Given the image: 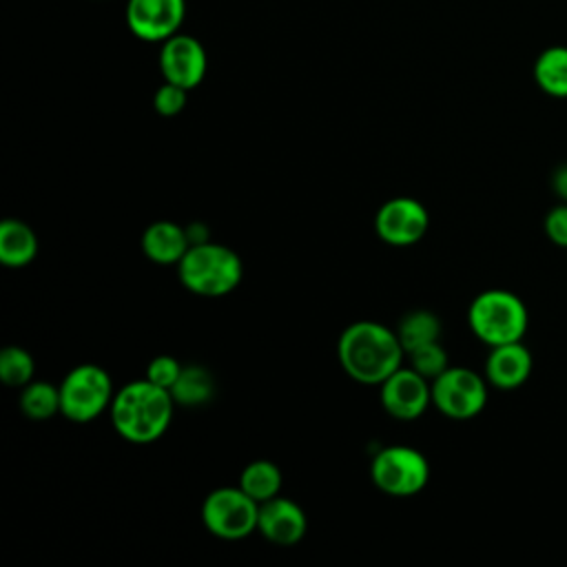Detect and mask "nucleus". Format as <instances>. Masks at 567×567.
I'll list each match as a JSON object with an SVG mask.
<instances>
[{
    "mask_svg": "<svg viewBox=\"0 0 567 567\" xmlns=\"http://www.w3.org/2000/svg\"><path fill=\"white\" fill-rule=\"evenodd\" d=\"M467 323L478 341L494 348L501 343L523 341L529 326V312L516 292L489 288L472 299L467 308Z\"/></svg>",
    "mask_w": 567,
    "mask_h": 567,
    "instance_id": "3",
    "label": "nucleus"
},
{
    "mask_svg": "<svg viewBox=\"0 0 567 567\" xmlns=\"http://www.w3.org/2000/svg\"><path fill=\"white\" fill-rule=\"evenodd\" d=\"M379 388L383 410L399 421L419 419L432 403V381L412 368L401 365Z\"/></svg>",
    "mask_w": 567,
    "mask_h": 567,
    "instance_id": "11",
    "label": "nucleus"
},
{
    "mask_svg": "<svg viewBox=\"0 0 567 567\" xmlns=\"http://www.w3.org/2000/svg\"><path fill=\"white\" fill-rule=\"evenodd\" d=\"M403 354L396 330L370 319L350 323L337 341L343 372L363 385H381L403 365Z\"/></svg>",
    "mask_w": 567,
    "mask_h": 567,
    "instance_id": "1",
    "label": "nucleus"
},
{
    "mask_svg": "<svg viewBox=\"0 0 567 567\" xmlns=\"http://www.w3.org/2000/svg\"><path fill=\"white\" fill-rule=\"evenodd\" d=\"M186 235H188L190 246H197V244H206V241H210V239H208V230H206V226H204L202 221L188 224V226H186Z\"/></svg>",
    "mask_w": 567,
    "mask_h": 567,
    "instance_id": "28",
    "label": "nucleus"
},
{
    "mask_svg": "<svg viewBox=\"0 0 567 567\" xmlns=\"http://www.w3.org/2000/svg\"><path fill=\"white\" fill-rule=\"evenodd\" d=\"M534 82L551 97H567V47L554 44L534 60Z\"/></svg>",
    "mask_w": 567,
    "mask_h": 567,
    "instance_id": "17",
    "label": "nucleus"
},
{
    "mask_svg": "<svg viewBox=\"0 0 567 567\" xmlns=\"http://www.w3.org/2000/svg\"><path fill=\"white\" fill-rule=\"evenodd\" d=\"M408 357H410V368L416 370L427 381H434L443 370L450 368L447 352L441 346V341H430L425 346H419V348L410 350Z\"/></svg>",
    "mask_w": 567,
    "mask_h": 567,
    "instance_id": "23",
    "label": "nucleus"
},
{
    "mask_svg": "<svg viewBox=\"0 0 567 567\" xmlns=\"http://www.w3.org/2000/svg\"><path fill=\"white\" fill-rule=\"evenodd\" d=\"M308 518L301 505L286 496H275L266 503H259V518H257V532L281 547H290L299 543L306 536Z\"/></svg>",
    "mask_w": 567,
    "mask_h": 567,
    "instance_id": "13",
    "label": "nucleus"
},
{
    "mask_svg": "<svg viewBox=\"0 0 567 567\" xmlns=\"http://www.w3.org/2000/svg\"><path fill=\"white\" fill-rule=\"evenodd\" d=\"M430 228L427 208L414 197L388 199L374 217L377 235L390 246H412L425 237Z\"/></svg>",
    "mask_w": 567,
    "mask_h": 567,
    "instance_id": "9",
    "label": "nucleus"
},
{
    "mask_svg": "<svg viewBox=\"0 0 567 567\" xmlns=\"http://www.w3.org/2000/svg\"><path fill=\"white\" fill-rule=\"evenodd\" d=\"M549 184H551L554 195H556L560 202H567V162L554 168Z\"/></svg>",
    "mask_w": 567,
    "mask_h": 567,
    "instance_id": "27",
    "label": "nucleus"
},
{
    "mask_svg": "<svg viewBox=\"0 0 567 567\" xmlns=\"http://www.w3.org/2000/svg\"><path fill=\"white\" fill-rule=\"evenodd\" d=\"M206 66V51L197 38L188 33H175L162 42L159 71L166 82L190 91L202 84Z\"/></svg>",
    "mask_w": 567,
    "mask_h": 567,
    "instance_id": "12",
    "label": "nucleus"
},
{
    "mask_svg": "<svg viewBox=\"0 0 567 567\" xmlns=\"http://www.w3.org/2000/svg\"><path fill=\"white\" fill-rule=\"evenodd\" d=\"M175 405L182 408H197L213 399L215 394V379L202 365H184L177 381L168 390Z\"/></svg>",
    "mask_w": 567,
    "mask_h": 567,
    "instance_id": "18",
    "label": "nucleus"
},
{
    "mask_svg": "<svg viewBox=\"0 0 567 567\" xmlns=\"http://www.w3.org/2000/svg\"><path fill=\"white\" fill-rule=\"evenodd\" d=\"M126 27L144 42H164L179 33L186 18V0H128Z\"/></svg>",
    "mask_w": 567,
    "mask_h": 567,
    "instance_id": "10",
    "label": "nucleus"
},
{
    "mask_svg": "<svg viewBox=\"0 0 567 567\" xmlns=\"http://www.w3.org/2000/svg\"><path fill=\"white\" fill-rule=\"evenodd\" d=\"M370 478L388 496H414L430 481V463L410 445H388L374 454Z\"/></svg>",
    "mask_w": 567,
    "mask_h": 567,
    "instance_id": "6",
    "label": "nucleus"
},
{
    "mask_svg": "<svg viewBox=\"0 0 567 567\" xmlns=\"http://www.w3.org/2000/svg\"><path fill=\"white\" fill-rule=\"evenodd\" d=\"M177 275L182 286L199 297H224L239 286L244 266L233 248L206 241L186 250L177 264Z\"/></svg>",
    "mask_w": 567,
    "mask_h": 567,
    "instance_id": "4",
    "label": "nucleus"
},
{
    "mask_svg": "<svg viewBox=\"0 0 567 567\" xmlns=\"http://www.w3.org/2000/svg\"><path fill=\"white\" fill-rule=\"evenodd\" d=\"M399 341L405 350V354L419 346H425L430 341L441 339V319L432 310H410L401 317L396 326Z\"/></svg>",
    "mask_w": 567,
    "mask_h": 567,
    "instance_id": "20",
    "label": "nucleus"
},
{
    "mask_svg": "<svg viewBox=\"0 0 567 567\" xmlns=\"http://www.w3.org/2000/svg\"><path fill=\"white\" fill-rule=\"evenodd\" d=\"M534 368L529 348L523 341L494 346L485 359V379L496 390H516L520 388Z\"/></svg>",
    "mask_w": 567,
    "mask_h": 567,
    "instance_id": "14",
    "label": "nucleus"
},
{
    "mask_svg": "<svg viewBox=\"0 0 567 567\" xmlns=\"http://www.w3.org/2000/svg\"><path fill=\"white\" fill-rule=\"evenodd\" d=\"M115 396L109 372L95 363H82L60 383V414L73 423H89L111 408Z\"/></svg>",
    "mask_w": 567,
    "mask_h": 567,
    "instance_id": "5",
    "label": "nucleus"
},
{
    "mask_svg": "<svg viewBox=\"0 0 567 567\" xmlns=\"http://www.w3.org/2000/svg\"><path fill=\"white\" fill-rule=\"evenodd\" d=\"M259 503L237 487H217L202 503L204 527L221 540H241L257 529Z\"/></svg>",
    "mask_w": 567,
    "mask_h": 567,
    "instance_id": "7",
    "label": "nucleus"
},
{
    "mask_svg": "<svg viewBox=\"0 0 567 567\" xmlns=\"http://www.w3.org/2000/svg\"><path fill=\"white\" fill-rule=\"evenodd\" d=\"M186 100H188V89H182L164 80V84L157 86V91L153 93V109L164 117H173L184 111Z\"/></svg>",
    "mask_w": 567,
    "mask_h": 567,
    "instance_id": "24",
    "label": "nucleus"
},
{
    "mask_svg": "<svg viewBox=\"0 0 567 567\" xmlns=\"http://www.w3.org/2000/svg\"><path fill=\"white\" fill-rule=\"evenodd\" d=\"M190 248L186 226H179L168 219H159L146 226L142 233V252L159 266L179 264L186 250Z\"/></svg>",
    "mask_w": 567,
    "mask_h": 567,
    "instance_id": "15",
    "label": "nucleus"
},
{
    "mask_svg": "<svg viewBox=\"0 0 567 567\" xmlns=\"http://www.w3.org/2000/svg\"><path fill=\"white\" fill-rule=\"evenodd\" d=\"M20 410L31 421H47L60 412V385L31 381L20 388Z\"/></svg>",
    "mask_w": 567,
    "mask_h": 567,
    "instance_id": "21",
    "label": "nucleus"
},
{
    "mask_svg": "<svg viewBox=\"0 0 567 567\" xmlns=\"http://www.w3.org/2000/svg\"><path fill=\"white\" fill-rule=\"evenodd\" d=\"M38 255V235L22 219L0 221V264L7 268H24Z\"/></svg>",
    "mask_w": 567,
    "mask_h": 567,
    "instance_id": "16",
    "label": "nucleus"
},
{
    "mask_svg": "<svg viewBox=\"0 0 567 567\" xmlns=\"http://www.w3.org/2000/svg\"><path fill=\"white\" fill-rule=\"evenodd\" d=\"M173 410L175 401L166 388L140 379L115 392L109 414L115 432L124 441L146 445L168 430Z\"/></svg>",
    "mask_w": 567,
    "mask_h": 567,
    "instance_id": "2",
    "label": "nucleus"
},
{
    "mask_svg": "<svg viewBox=\"0 0 567 567\" xmlns=\"http://www.w3.org/2000/svg\"><path fill=\"white\" fill-rule=\"evenodd\" d=\"M284 476L281 470L266 458H257L248 463L239 474V487L252 496L257 503H266L281 494Z\"/></svg>",
    "mask_w": 567,
    "mask_h": 567,
    "instance_id": "19",
    "label": "nucleus"
},
{
    "mask_svg": "<svg viewBox=\"0 0 567 567\" xmlns=\"http://www.w3.org/2000/svg\"><path fill=\"white\" fill-rule=\"evenodd\" d=\"M182 363L175 359V357H168V354H157L155 359H151V363L146 365V377L151 383L159 385V388H166L171 390L173 383L177 381L179 372H182Z\"/></svg>",
    "mask_w": 567,
    "mask_h": 567,
    "instance_id": "25",
    "label": "nucleus"
},
{
    "mask_svg": "<svg viewBox=\"0 0 567 567\" xmlns=\"http://www.w3.org/2000/svg\"><path fill=\"white\" fill-rule=\"evenodd\" d=\"M35 361L20 346H7L0 350V381L9 388H24L33 381Z\"/></svg>",
    "mask_w": 567,
    "mask_h": 567,
    "instance_id": "22",
    "label": "nucleus"
},
{
    "mask_svg": "<svg viewBox=\"0 0 567 567\" xmlns=\"http://www.w3.org/2000/svg\"><path fill=\"white\" fill-rule=\"evenodd\" d=\"M487 385L485 374L450 365L432 381V405L447 419H474L487 405Z\"/></svg>",
    "mask_w": 567,
    "mask_h": 567,
    "instance_id": "8",
    "label": "nucleus"
},
{
    "mask_svg": "<svg viewBox=\"0 0 567 567\" xmlns=\"http://www.w3.org/2000/svg\"><path fill=\"white\" fill-rule=\"evenodd\" d=\"M543 228L554 246L567 248V202H560L547 210Z\"/></svg>",
    "mask_w": 567,
    "mask_h": 567,
    "instance_id": "26",
    "label": "nucleus"
}]
</instances>
